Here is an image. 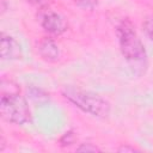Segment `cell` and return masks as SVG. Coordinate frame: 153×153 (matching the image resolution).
Instances as JSON below:
<instances>
[{"label": "cell", "mask_w": 153, "mask_h": 153, "mask_svg": "<svg viewBox=\"0 0 153 153\" xmlns=\"http://www.w3.org/2000/svg\"><path fill=\"white\" fill-rule=\"evenodd\" d=\"M62 94L68 102L74 104L81 111L94 117L105 118L110 114V103L99 94L72 86H66L62 90Z\"/></svg>", "instance_id": "cell-1"}, {"label": "cell", "mask_w": 153, "mask_h": 153, "mask_svg": "<svg viewBox=\"0 0 153 153\" xmlns=\"http://www.w3.org/2000/svg\"><path fill=\"white\" fill-rule=\"evenodd\" d=\"M117 37L121 53L131 66L137 67L146 62V50L130 20L123 19L120 23L117 26Z\"/></svg>", "instance_id": "cell-2"}, {"label": "cell", "mask_w": 153, "mask_h": 153, "mask_svg": "<svg viewBox=\"0 0 153 153\" xmlns=\"http://www.w3.org/2000/svg\"><path fill=\"white\" fill-rule=\"evenodd\" d=\"M1 117L13 124H25L31 121V111L26 99L18 91H2L0 100Z\"/></svg>", "instance_id": "cell-3"}, {"label": "cell", "mask_w": 153, "mask_h": 153, "mask_svg": "<svg viewBox=\"0 0 153 153\" xmlns=\"http://www.w3.org/2000/svg\"><path fill=\"white\" fill-rule=\"evenodd\" d=\"M39 22L42 27L53 35H61L67 30V22L59 13L45 10L39 14Z\"/></svg>", "instance_id": "cell-4"}, {"label": "cell", "mask_w": 153, "mask_h": 153, "mask_svg": "<svg viewBox=\"0 0 153 153\" xmlns=\"http://www.w3.org/2000/svg\"><path fill=\"white\" fill-rule=\"evenodd\" d=\"M0 56L2 60H19L23 57L20 44L13 37L4 32L0 37Z\"/></svg>", "instance_id": "cell-5"}, {"label": "cell", "mask_w": 153, "mask_h": 153, "mask_svg": "<svg viewBox=\"0 0 153 153\" xmlns=\"http://www.w3.org/2000/svg\"><path fill=\"white\" fill-rule=\"evenodd\" d=\"M38 53L41 57L48 62H56L60 59V49L50 37H44L39 41Z\"/></svg>", "instance_id": "cell-6"}, {"label": "cell", "mask_w": 153, "mask_h": 153, "mask_svg": "<svg viewBox=\"0 0 153 153\" xmlns=\"http://www.w3.org/2000/svg\"><path fill=\"white\" fill-rule=\"evenodd\" d=\"M142 29L146 33V36L149 38L151 42H153V16L147 17L142 23Z\"/></svg>", "instance_id": "cell-7"}, {"label": "cell", "mask_w": 153, "mask_h": 153, "mask_svg": "<svg viewBox=\"0 0 153 153\" xmlns=\"http://www.w3.org/2000/svg\"><path fill=\"white\" fill-rule=\"evenodd\" d=\"M73 140H74V134H73V131H67V133L63 134V136L61 137L60 142H61L62 146H69V145L73 143Z\"/></svg>", "instance_id": "cell-8"}, {"label": "cell", "mask_w": 153, "mask_h": 153, "mask_svg": "<svg viewBox=\"0 0 153 153\" xmlns=\"http://www.w3.org/2000/svg\"><path fill=\"white\" fill-rule=\"evenodd\" d=\"M76 151L78 152H97L100 149L92 143H81L79 147H76Z\"/></svg>", "instance_id": "cell-9"}, {"label": "cell", "mask_w": 153, "mask_h": 153, "mask_svg": "<svg viewBox=\"0 0 153 153\" xmlns=\"http://www.w3.org/2000/svg\"><path fill=\"white\" fill-rule=\"evenodd\" d=\"M75 2L85 8H93L97 5V0H75Z\"/></svg>", "instance_id": "cell-10"}, {"label": "cell", "mask_w": 153, "mask_h": 153, "mask_svg": "<svg viewBox=\"0 0 153 153\" xmlns=\"http://www.w3.org/2000/svg\"><path fill=\"white\" fill-rule=\"evenodd\" d=\"M117 151L118 152H135L136 149L134 147H130V146H127V145H122L121 147H118Z\"/></svg>", "instance_id": "cell-11"}]
</instances>
